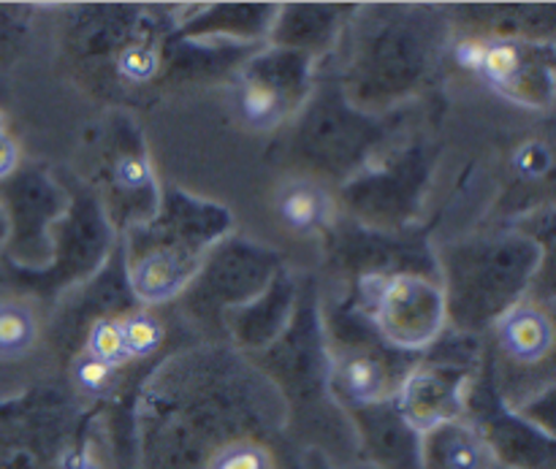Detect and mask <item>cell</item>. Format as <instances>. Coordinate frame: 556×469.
<instances>
[{
	"label": "cell",
	"instance_id": "6",
	"mask_svg": "<svg viewBox=\"0 0 556 469\" xmlns=\"http://www.w3.org/2000/svg\"><path fill=\"white\" fill-rule=\"evenodd\" d=\"M424 465L429 469H492V454L470 423H445L424 438Z\"/></svg>",
	"mask_w": 556,
	"mask_h": 469
},
{
	"label": "cell",
	"instance_id": "14",
	"mask_svg": "<svg viewBox=\"0 0 556 469\" xmlns=\"http://www.w3.org/2000/svg\"><path fill=\"white\" fill-rule=\"evenodd\" d=\"M210 469H271V456L261 445L233 443L210 461Z\"/></svg>",
	"mask_w": 556,
	"mask_h": 469
},
{
	"label": "cell",
	"instance_id": "11",
	"mask_svg": "<svg viewBox=\"0 0 556 469\" xmlns=\"http://www.w3.org/2000/svg\"><path fill=\"white\" fill-rule=\"evenodd\" d=\"M119 334H123L125 356L128 358H147L161 347L163 342V324L147 309L130 313L128 318L117 320Z\"/></svg>",
	"mask_w": 556,
	"mask_h": 469
},
{
	"label": "cell",
	"instance_id": "13",
	"mask_svg": "<svg viewBox=\"0 0 556 469\" xmlns=\"http://www.w3.org/2000/svg\"><path fill=\"white\" fill-rule=\"evenodd\" d=\"M119 76L134 85H141V81H150L152 76L161 68V54L152 47H144V43H134V47L123 49L117 60Z\"/></svg>",
	"mask_w": 556,
	"mask_h": 469
},
{
	"label": "cell",
	"instance_id": "2",
	"mask_svg": "<svg viewBox=\"0 0 556 469\" xmlns=\"http://www.w3.org/2000/svg\"><path fill=\"white\" fill-rule=\"evenodd\" d=\"M456 63L481 74L483 81L503 96L527 103H538V76L552 81V74H535L530 47L516 41H465L456 47Z\"/></svg>",
	"mask_w": 556,
	"mask_h": 469
},
{
	"label": "cell",
	"instance_id": "3",
	"mask_svg": "<svg viewBox=\"0 0 556 469\" xmlns=\"http://www.w3.org/2000/svg\"><path fill=\"white\" fill-rule=\"evenodd\" d=\"M394 405L396 418L416 438H427L434 429L459 421L465 410L462 380L448 378V372H440V369H416L402 380Z\"/></svg>",
	"mask_w": 556,
	"mask_h": 469
},
{
	"label": "cell",
	"instance_id": "15",
	"mask_svg": "<svg viewBox=\"0 0 556 469\" xmlns=\"http://www.w3.org/2000/svg\"><path fill=\"white\" fill-rule=\"evenodd\" d=\"M74 380L85 394H103L112 385L114 369L106 364L96 362L90 356H81L74 367Z\"/></svg>",
	"mask_w": 556,
	"mask_h": 469
},
{
	"label": "cell",
	"instance_id": "12",
	"mask_svg": "<svg viewBox=\"0 0 556 469\" xmlns=\"http://www.w3.org/2000/svg\"><path fill=\"white\" fill-rule=\"evenodd\" d=\"M85 356L96 358V362L106 364V367L117 369L119 364L128 362L125 356V345H123V334H119V324L117 320L101 318L92 324L90 334H87V353Z\"/></svg>",
	"mask_w": 556,
	"mask_h": 469
},
{
	"label": "cell",
	"instance_id": "18",
	"mask_svg": "<svg viewBox=\"0 0 556 469\" xmlns=\"http://www.w3.org/2000/svg\"><path fill=\"white\" fill-rule=\"evenodd\" d=\"M16 163H20V147L14 144L9 134L0 136V179L9 177L16 168Z\"/></svg>",
	"mask_w": 556,
	"mask_h": 469
},
{
	"label": "cell",
	"instance_id": "19",
	"mask_svg": "<svg viewBox=\"0 0 556 469\" xmlns=\"http://www.w3.org/2000/svg\"><path fill=\"white\" fill-rule=\"evenodd\" d=\"M60 469H101V465L87 451H68L60 459Z\"/></svg>",
	"mask_w": 556,
	"mask_h": 469
},
{
	"label": "cell",
	"instance_id": "9",
	"mask_svg": "<svg viewBox=\"0 0 556 469\" xmlns=\"http://www.w3.org/2000/svg\"><path fill=\"white\" fill-rule=\"evenodd\" d=\"M340 389L356 405L367 407L389 394L383 364L369 356H353L340 367Z\"/></svg>",
	"mask_w": 556,
	"mask_h": 469
},
{
	"label": "cell",
	"instance_id": "10",
	"mask_svg": "<svg viewBox=\"0 0 556 469\" xmlns=\"http://www.w3.org/2000/svg\"><path fill=\"white\" fill-rule=\"evenodd\" d=\"M38 320L22 302H0V362H14L36 347Z\"/></svg>",
	"mask_w": 556,
	"mask_h": 469
},
{
	"label": "cell",
	"instance_id": "17",
	"mask_svg": "<svg viewBox=\"0 0 556 469\" xmlns=\"http://www.w3.org/2000/svg\"><path fill=\"white\" fill-rule=\"evenodd\" d=\"M516 166L521 174L532 177V174H541L548 166V152L541 144H527L525 150L516 155Z\"/></svg>",
	"mask_w": 556,
	"mask_h": 469
},
{
	"label": "cell",
	"instance_id": "21",
	"mask_svg": "<svg viewBox=\"0 0 556 469\" xmlns=\"http://www.w3.org/2000/svg\"><path fill=\"white\" fill-rule=\"evenodd\" d=\"M492 469H508V467H492Z\"/></svg>",
	"mask_w": 556,
	"mask_h": 469
},
{
	"label": "cell",
	"instance_id": "4",
	"mask_svg": "<svg viewBox=\"0 0 556 469\" xmlns=\"http://www.w3.org/2000/svg\"><path fill=\"white\" fill-rule=\"evenodd\" d=\"M195 255L188 250H150L130 266V286L147 304H161L188 288L195 275Z\"/></svg>",
	"mask_w": 556,
	"mask_h": 469
},
{
	"label": "cell",
	"instance_id": "7",
	"mask_svg": "<svg viewBox=\"0 0 556 469\" xmlns=\"http://www.w3.org/2000/svg\"><path fill=\"white\" fill-rule=\"evenodd\" d=\"M326 212H329V201L309 182L288 185L277 201V215L296 233L318 231L326 223Z\"/></svg>",
	"mask_w": 556,
	"mask_h": 469
},
{
	"label": "cell",
	"instance_id": "5",
	"mask_svg": "<svg viewBox=\"0 0 556 469\" xmlns=\"http://www.w3.org/2000/svg\"><path fill=\"white\" fill-rule=\"evenodd\" d=\"M500 347L519 364H538L552 353L554 324L538 304H516L497 324Z\"/></svg>",
	"mask_w": 556,
	"mask_h": 469
},
{
	"label": "cell",
	"instance_id": "1",
	"mask_svg": "<svg viewBox=\"0 0 556 469\" xmlns=\"http://www.w3.org/2000/svg\"><path fill=\"white\" fill-rule=\"evenodd\" d=\"M372 315L383 340L400 351H427L443 331L448 302L443 288L418 275H394L375 291Z\"/></svg>",
	"mask_w": 556,
	"mask_h": 469
},
{
	"label": "cell",
	"instance_id": "8",
	"mask_svg": "<svg viewBox=\"0 0 556 469\" xmlns=\"http://www.w3.org/2000/svg\"><path fill=\"white\" fill-rule=\"evenodd\" d=\"M237 109L239 117H242L250 128L269 130L286 117V92L277 85H271L269 79L253 76V79H248L239 87Z\"/></svg>",
	"mask_w": 556,
	"mask_h": 469
},
{
	"label": "cell",
	"instance_id": "20",
	"mask_svg": "<svg viewBox=\"0 0 556 469\" xmlns=\"http://www.w3.org/2000/svg\"><path fill=\"white\" fill-rule=\"evenodd\" d=\"M0 136H5V119H3V114H0Z\"/></svg>",
	"mask_w": 556,
	"mask_h": 469
},
{
	"label": "cell",
	"instance_id": "16",
	"mask_svg": "<svg viewBox=\"0 0 556 469\" xmlns=\"http://www.w3.org/2000/svg\"><path fill=\"white\" fill-rule=\"evenodd\" d=\"M150 166H147L144 157L139 155H125L119 157L117 168H114V179L123 190H141L150 182Z\"/></svg>",
	"mask_w": 556,
	"mask_h": 469
}]
</instances>
